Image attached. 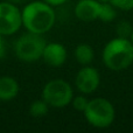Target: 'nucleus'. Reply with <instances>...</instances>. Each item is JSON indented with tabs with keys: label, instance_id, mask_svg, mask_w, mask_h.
I'll use <instances>...</instances> for the list:
<instances>
[{
	"label": "nucleus",
	"instance_id": "f257e3e1",
	"mask_svg": "<svg viewBox=\"0 0 133 133\" xmlns=\"http://www.w3.org/2000/svg\"><path fill=\"white\" fill-rule=\"evenodd\" d=\"M21 18L22 26L28 32L43 35L53 28L56 16L53 6L44 1H33L25 6Z\"/></svg>",
	"mask_w": 133,
	"mask_h": 133
},
{
	"label": "nucleus",
	"instance_id": "f03ea898",
	"mask_svg": "<svg viewBox=\"0 0 133 133\" xmlns=\"http://www.w3.org/2000/svg\"><path fill=\"white\" fill-rule=\"evenodd\" d=\"M102 58L110 70H125L133 63V43L130 39L117 36L106 43Z\"/></svg>",
	"mask_w": 133,
	"mask_h": 133
},
{
	"label": "nucleus",
	"instance_id": "7ed1b4c3",
	"mask_svg": "<svg viewBox=\"0 0 133 133\" xmlns=\"http://www.w3.org/2000/svg\"><path fill=\"white\" fill-rule=\"evenodd\" d=\"M83 113L87 122L96 129H106L111 126L116 117L112 103L105 98H95L89 101Z\"/></svg>",
	"mask_w": 133,
	"mask_h": 133
},
{
	"label": "nucleus",
	"instance_id": "20e7f679",
	"mask_svg": "<svg viewBox=\"0 0 133 133\" xmlns=\"http://www.w3.org/2000/svg\"><path fill=\"white\" fill-rule=\"evenodd\" d=\"M46 44V40L42 34L28 32L16 40L14 44V51L20 61L30 63L42 58Z\"/></svg>",
	"mask_w": 133,
	"mask_h": 133
},
{
	"label": "nucleus",
	"instance_id": "39448f33",
	"mask_svg": "<svg viewBox=\"0 0 133 133\" xmlns=\"http://www.w3.org/2000/svg\"><path fill=\"white\" fill-rule=\"evenodd\" d=\"M74 97L72 88L63 79H53L44 85L42 99L51 108H65L71 103Z\"/></svg>",
	"mask_w": 133,
	"mask_h": 133
},
{
	"label": "nucleus",
	"instance_id": "423d86ee",
	"mask_svg": "<svg viewBox=\"0 0 133 133\" xmlns=\"http://www.w3.org/2000/svg\"><path fill=\"white\" fill-rule=\"evenodd\" d=\"M22 26L21 11L15 4L0 2V35H13Z\"/></svg>",
	"mask_w": 133,
	"mask_h": 133
},
{
	"label": "nucleus",
	"instance_id": "0eeeda50",
	"mask_svg": "<svg viewBox=\"0 0 133 133\" xmlns=\"http://www.w3.org/2000/svg\"><path fill=\"white\" fill-rule=\"evenodd\" d=\"M101 83V76L97 69L85 65L77 72L75 78V85L83 95H89L96 91Z\"/></svg>",
	"mask_w": 133,
	"mask_h": 133
},
{
	"label": "nucleus",
	"instance_id": "6e6552de",
	"mask_svg": "<svg viewBox=\"0 0 133 133\" xmlns=\"http://www.w3.org/2000/svg\"><path fill=\"white\" fill-rule=\"evenodd\" d=\"M102 1L98 0H79L75 6V15L81 21L90 22L99 16Z\"/></svg>",
	"mask_w": 133,
	"mask_h": 133
},
{
	"label": "nucleus",
	"instance_id": "1a4fd4ad",
	"mask_svg": "<svg viewBox=\"0 0 133 133\" xmlns=\"http://www.w3.org/2000/svg\"><path fill=\"white\" fill-rule=\"evenodd\" d=\"M42 58L48 65L57 68L64 64L66 61V49L61 43H56V42L47 43L43 49Z\"/></svg>",
	"mask_w": 133,
	"mask_h": 133
},
{
	"label": "nucleus",
	"instance_id": "9d476101",
	"mask_svg": "<svg viewBox=\"0 0 133 133\" xmlns=\"http://www.w3.org/2000/svg\"><path fill=\"white\" fill-rule=\"evenodd\" d=\"M19 83L11 76L0 77V101H12L19 94Z\"/></svg>",
	"mask_w": 133,
	"mask_h": 133
},
{
	"label": "nucleus",
	"instance_id": "9b49d317",
	"mask_svg": "<svg viewBox=\"0 0 133 133\" xmlns=\"http://www.w3.org/2000/svg\"><path fill=\"white\" fill-rule=\"evenodd\" d=\"M74 55H75L76 61H77L79 64L89 65L90 63L94 61L95 51L91 46L83 43V44H78V46L76 47Z\"/></svg>",
	"mask_w": 133,
	"mask_h": 133
},
{
	"label": "nucleus",
	"instance_id": "f8f14e48",
	"mask_svg": "<svg viewBox=\"0 0 133 133\" xmlns=\"http://www.w3.org/2000/svg\"><path fill=\"white\" fill-rule=\"evenodd\" d=\"M116 16H117L116 7L109 1L102 2L101 11H99V16H98L99 20H102L103 22H111V21L115 20Z\"/></svg>",
	"mask_w": 133,
	"mask_h": 133
},
{
	"label": "nucleus",
	"instance_id": "ddd939ff",
	"mask_svg": "<svg viewBox=\"0 0 133 133\" xmlns=\"http://www.w3.org/2000/svg\"><path fill=\"white\" fill-rule=\"evenodd\" d=\"M49 105L43 99H37L34 101L29 106V113L34 118H42L48 113Z\"/></svg>",
	"mask_w": 133,
	"mask_h": 133
},
{
	"label": "nucleus",
	"instance_id": "4468645a",
	"mask_svg": "<svg viewBox=\"0 0 133 133\" xmlns=\"http://www.w3.org/2000/svg\"><path fill=\"white\" fill-rule=\"evenodd\" d=\"M132 29H133V26L129 22V21H126V20L120 21V22L117 25V27H116L117 36L124 37V39H130V35H131V33H132Z\"/></svg>",
	"mask_w": 133,
	"mask_h": 133
},
{
	"label": "nucleus",
	"instance_id": "2eb2a0df",
	"mask_svg": "<svg viewBox=\"0 0 133 133\" xmlns=\"http://www.w3.org/2000/svg\"><path fill=\"white\" fill-rule=\"evenodd\" d=\"M71 103H72V106L75 110L83 112V111L85 110V108H87L88 103H89V99H88L85 96H82V95H81V96L72 97Z\"/></svg>",
	"mask_w": 133,
	"mask_h": 133
},
{
	"label": "nucleus",
	"instance_id": "dca6fc26",
	"mask_svg": "<svg viewBox=\"0 0 133 133\" xmlns=\"http://www.w3.org/2000/svg\"><path fill=\"white\" fill-rule=\"evenodd\" d=\"M109 2H111L116 8L122 9V11L133 9V0H110Z\"/></svg>",
	"mask_w": 133,
	"mask_h": 133
},
{
	"label": "nucleus",
	"instance_id": "f3484780",
	"mask_svg": "<svg viewBox=\"0 0 133 133\" xmlns=\"http://www.w3.org/2000/svg\"><path fill=\"white\" fill-rule=\"evenodd\" d=\"M5 55H6V42H5L4 35H0V60H2Z\"/></svg>",
	"mask_w": 133,
	"mask_h": 133
},
{
	"label": "nucleus",
	"instance_id": "a211bd4d",
	"mask_svg": "<svg viewBox=\"0 0 133 133\" xmlns=\"http://www.w3.org/2000/svg\"><path fill=\"white\" fill-rule=\"evenodd\" d=\"M42 1L47 2L48 5H50V6H53V7H56V6H61V5H63L66 0H42Z\"/></svg>",
	"mask_w": 133,
	"mask_h": 133
},
{
	"label": "nucleus",
	"instance_id": "6ab92c4d",
	"mask_svg": "<svg viewBox=\"0 0 133 133\" xmlns=\"http://www.w3.org/2000/svg\"><path fill=\"white\" fill-rule=\"evenodd\" d=\"M7 1H9V2H13V4H21V2H25V1H27V0H7Z\"/></svg>",
	"mask_w": 133,
	"mask_h": 133
},
{
	"label": "nucleus",
	"instance_id": "aec40b11",
	"mask_svg": "<svg viewBox=\"0 0 133 133\" xmlns=\"http://www.w3.org/2000/svg\"><path fill=\"white\" fill-rule=\"evenodd\" d=\"M130 40H131V42L133 43V29H132V33H131V35H130Z\"/></svg>",
	"mask_w": 133,
	"mask_h": 133
},
{
	"label": "nucleus",
	"instance_id": "412c9836",
	"mask_svg": "<svg viewBox=\"0 0 133 133\" xmlns=\"http://www.w3.org/2000/svg\"><path fill=\"white\" fill-rule=\"evenodd\" d=\"M98 1H102V2H108V1H110V0H98Z\"/></svg>",
	"mask_w": 133,
	"mask_h": 133
}]
</instances>
